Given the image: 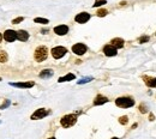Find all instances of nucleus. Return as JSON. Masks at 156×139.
Instances as JSON below:
<instances>
[{"label":"nucleus","mask_w":156,"mask_h":139,"mask_svg":"<svg viewBox=\"0 0 156 139\" xmlns=\"http://www.w3.org/2000/svg\"><path fill=\"white\" fill-rule=\"evenodd\" d=\"M23 21H24V17H18V18H16V19L12 21V24H19Z\"/></svg>","instance_id":"obj_25"},{"label":"nucleus","mask_w":156,"mask_h":139,"mask_svg":"<svg viewBox=\"0 0 156 139\" xmlns=\"http://www.w3.org/2000/svg\"><path fill=\"white\" fill-rule=\"evenodd\" d=\"M48 56V48L46 46H40L35 49V53H34V58L37 63H42L45 61Z\"/></svg>","instance_id":"obj_1"},{"label":"nucleus","mask_w":156,"mask_h":139,"mask_svg":"<svg viewBox=\"0 0 156 139\" xmlns=\"http://www.w3.org/2000/svg\"><path fill=\"white\" fill-rule=\"evenodd\" d=\"M103 53L106 56H115L117 55V48H114L112 45H106L103 47Z\"/></svg>","instance_id":"obj_10"},{"label":"nucleus","mask_w":156,"mask_h":139,"mask_svg":"<svg viewBox=\"0 0 156 139\" xmlns=\"http://www.w3.org/2000/svg\"><path fill=\"white\" fill-rule=\"evenodd\" d=\"M53 74H54V71H53V70L46 68V70H42V71H41L40 77L42 78V79H48V78H50Z\"/></svg>","instance_id":"obj_14"},{"label":"nucleus","mask_w":156,"mask_h":139,"mask_svg":"<svg viewBox=\"0 0 156 139\" xmlns=\"http://www.w3.org/2000/svg\"><path fill=\"white\" fill-rule=\"evenodd\" d=\"M107 13H108V11L106 10V8H100V10L97 11V13H96V14H97L99 17H105Z\"/></svg>","instance_id":"obj_21"},{"label":"nucleus","mask_w":156,"mask_h":139,"mask_svg":"<svg viewBox=\"0 0 156 139\" xmlns=\"http://www.w3.org/2000/svg\"><path fill=\"white\" fill-rule=\"evenodd\" d=\"M139 110H141V113H146V108H145L144 104H141L139 106Z\"/></svg>","instance_id":"obj_27"},{"label":"nucleus","mask_w":156,"mask_h":139,"mask_svg":"<svg viewBox=\"0 0 156 139\" xmlns=\"http://www.w3.org/2000/svg\"><path fill=\"white\" fill-rule=\"evenodd\" d=\"M89 19H90V14H89L88 12H81V13H78V14L76 16V18H75V21H76L77 23H81V24L86 23Z\"/></svg>","instance_id":"obj_9"},{"label":"nucleus","mask_w":156,"mask_h":139,"mask_svg":"<svg viewBox=\"0 0 156 139\" xmlns=\"http://www.w3.org/2000/svg\"><path fill=\"white\" fill-rule=\"evenodd\" d=\"M54 32L59 36H64L68 32V27L67 25H58V27L54 28Z\"/></svg>","instance_id":"obj_11"},{"label":"nucleus","mask_w":156,"mask_h":139,"mask_svg":"<svg viewBox=\"0 0 156 139\" xmlns=\"http://www.w3.org/2000/svg\"><path fill=\"white\" fill-rule=\"evenodd\" d=\"M143 79L145 81V84L148 85L149 88H156V78H150V77L144 76Z\"/></svg>","instance_id":"obj_16"},{"label":"nucleus","mask_w":156,"mask_h":139,"mask_svg":"<svg viewBox=\"0 0 156 139\" xmlns=\"http://www.w3.org/2000/svg\"><path fill=\"white\" fill-rule=\"evenodd\" d=\"M34 22H35V23H40V24H48V23H49L48 19H46V18H40V17H37V18L34 19Z\"/></svg>","instance_id":"obj_20"},{"label":"nucleus","mask_w":156,"mask_h":139,"mask_svg":"<svg viewBox=\"0 0 156 139\" xmlns=\"http://www.w3.org/2000/svg\"><path fill=\"white\" fill-rule=\"evenodd\" d=\"M75 78H76V76H75L73 73H68V74H66V76H64V77H60L59 79H58V82H59V83L70 82V81H73Z\"/></svg>","instance_id":"obj_17"},{"label":"nucleus","mask_w":156,"mask_h":139,"mask_svg":"<svg viewBox=\"0 0 156 139\" xmlns=\"http://www.w3.org/2000/svg\"><path fill=\"white\" fill-rule=\"evenodd\" d=\"M49 113H50V111L47 110V109H45V108H40V109L35 110V113H34V114H31L30 119H31V120H40V119H42V118L47 116Z\"/></svg>","instance_id":"obj_6"},{"label":"nucleus","mask_w":156,"mask_h":139,"mask_svg":"<svg viewBox=\"0 0 156 139\" xmlns=\"http://www.w3.org/2000/svg\"><path fill=\"white\" fill-rule=\"evenodd\" d=\"M149 41V36H142L139 37V42L141 43H145V42H148Z\"/></svg>","instance_id":"obj_26"},{"label":"nucleus","mask_w":156,"mask_h":139,"mask_svg":"<svg viewBox=\"0 0 156 139\" xmlns=\"http://www.w3.org/2000/svg\"><path fill=\"white\" fill-rule=\"evenodd\" d=\"M8 85L13 86V88H19V89H30L35 85V83L34 82H19V83H8Z\"/></svg>","instance_id":"obj_7"},{"label":"nucleus","mask_w":156,"mask_h":139,"mask_svg":"<svg viewBox=\"0 0 156 139\" xmlns=\"http://www.w3.org/2000/svg\"><path fill=\"white\" fill-rule=\"evenodd\" d=\"M108 102V98L102 96V95H97L96 98L94 100V106H101V104H105Z\"/></svg>","instance_id":"obj_15"},{"label":"nucleus","mask_w":156,"mask_h":139,"mask_svg":"<svg viewBox=\"0 0 156 139\" xmlns=\"http://www.w3.org/2000/svg\"><path fill=\"white\" fill-rule=\"evenodd\" d=\"M3 39H4V36H3V34H1V32H0V43H1Z\"/></svg>","instance_id":"obj_29"},{"label":"nucleus","mask_w":156,"mask_h":139,"mask_svg":"<svg viewBox=\"0 0 156 139\" xmlns=\"http://www.w3.org/2000/svg\"><path fill=\"white\" fill-rule=\"evenodd\" d=\"M11 104V101L10 100H5V102L1 104V106H0V109H6L8 106H10Z\"/></svg>","instance_id":"obj_24"},{"label":"nucleus","mask_w":156,"mask_h":139,"mask_svg":"<svg viewBox=\"0 0 156 139\" xmlns=\"http://www.w3.org/2000/svg\"><path fill=\"white\" fill-rule=\"evenodd\" d=\"M48 139H57V138H54V137H50V138H48Z\"/></svg>","instance_id":"obj_30"},{"label":"nucleus","mask_w":156,"mask_h":139,"mask_svg":"<svg viewBox=\"0 0 156 139\" xmlns=\"http://www.w3.org/2000/svg\"><path fill=\"white\" fill-rule=\"evenodd\" d=\"M41 32H42V34H47V32H48V29H42Z\"/></svg>","instance_id":"obj_28"},{"label":"nucleus","mask_w":156,"mask_h":139,"mask_svg":"<svg viewBox=\"0 0 156 139\" xmlns=\"http://www.w3.org/2000/svg\"><path fill=\"white\" fill-rule=\"evenodd\" d=\"M107 1L106 0H96V1H95V4H94V7H100L101 5H105Z\"/></svg>","instance_id":"obj_23"},{"label":"nucleus","mask_w":156,"mask_h":139,"mask_svg":"<svg viewBox=\"0 0 156 139\" xmlns=\"http://www.w3.org/2000/svg\"><path fill=\"white\" fill-rule=\"evenodd\" d=\"M77 122V115L75 114H67L64 115L60 120V124L64 128H68V127H72Z\"/></svg>","instance_id":"obj_2"},{"label":"nucleus","mask_w":156,"mask_h":139,"mask_svg":"<svg viewBox=\"0 0 156 139\" xmlns=\"http://www.w3.org/2000/svg\"><path fill=\"white\" fill-rule=\"evenodd\" d=\"M119 122H120L121 125H126V124L128 122V118H127L126 115L120 116V118H119Z\"/></svg>","instance_id":"obj_22"},{"label":"nucleus","mask_w":156,"mask_h":139,"mask_svg":"<svg viewBox=\"0 0 156 139\" xmlns=\"http://www.w3.org/2000/svg\"><path fill=\"white\" fill-rule=\"evenodd\" d=\"M112 139H119V138H117V137H113V138H112Z\"/></svg>","instance_id":"obj_31"},{"label":"nucleus","mask_w":156,"mask_h":139,"mask_svg":"<svg viewBox=\"0 0 156 139\" xmlns=\"http://www.w3.org/2000/svg\"><path fill=\"white\" fill-rule=\"evenodd\" d=\"M0 82H1V78H0Z\"/></svg>","instance_id":"obj_32"},{"label":"nucleus","mask_w":156,"mask_h":139,"mask_svg":"<svg viewBox=\"0 0 156 139\" xmlns=\"http://www.w3.org/2000/svg\"><path fill=\"white\" fill-rule=\"evenodd\" d=\"M88 50V47H86L84 43H76V45L72 46V52L76 54V55H84Z\"/></svg>","instance_id":"obj_5"},{"label":"nucleus","mask_w":156,"mask_h":139,"mask_svg":"<svg viewBox=\"0 0 156 139\" xmlns=\"http://www.w3.org/2000/svg\"><path fill=\"white\" fill-rule=\"evenodd\" d=\"M0 124H1V120H0Z\"/></svg>","instance_id":"obj_33"},{"label":"nucleus","mask_w":156,"mask_h":139,"mask_svg":"<svg viewBox=\"0 0 156 139\" xmlns=\"http://www.w3.org/2000/svg\"><path fill=\"white\" fill-rule=\"evenodd\" d=\"M17 40H19V41H22V42L28 41V40H29V34H28V31H25V30H18V31H17Z\"/></svg>","instance_id":"obj_12"},{"label":"nucleus","mask_w":156,"mask_h":139,"mask_svg":"<svg viewBox=\"0 0 156 139\" xmlns=\"http://www.w3.org/2000/svg\"><path fill=\"white\" fill-rule=\"evenodd\" d=\"M4 40L7 41V42H13L14 40H17V31H13L11 29H8L4 32Z\"/></svg>","instance_id":"obj_8"},{"label":"nucleus","mask_w":156,"mask_h":139,"mask_svg":"<svg viewBox=\"0 0 156 139\" xmlns=\"http://www.w3.org/2000/svg\"><path fill=\"white\" fill-rule=\"evenodd\" d=\"M66 53H67V49L65 47L58 46V47L52 48V56L54 59H61L63 56H65Z\"/></svg>","instance_id":"obj_4"},{"label":"nucleus","mask_w":156,"mask_h":139,"mask_svg":"<svg viewBox=\"0 0 156 139\" xmlns=\"http://www.w3.org/2000/svg\"><path fill=\"white\" fill-rule=\"evenodd\" d=\"M115 104L119 108H130V107H133L135 106V101L131 97H118L115 100Z\"/></svg>","instance_id":"obj_3"},{"label":"nucleus","mask_w":156,"mask_h":139,"mask_svg":"<svg viewBox=\"0 0 156 139\" xmlns=\"http://www.w3.org/2000/svg\"><path fill=\"white\" fill-rule=\"evenodd\" d=\"M124 40L123 39H119V37H117V39H113L110 41V45L113 46L114 48H117V49H119V48H123L124 47Z\"/></svg>","instance_id":"obj_13"},{"label":"nucleus","mask_w":156,"mask_h":139,"mask_svg":"<svg viewBox=\"0 0 156 139\" xmlns=\"http://www.w3.org/2000/svg\"><path fill=\"white\" fill-rule=\"evenodd\" d=\"M7 59H8V56H7L6 52L5 50H0V63H6Z\"/></svg>","instance_id":"obj_19"},{"label":"nucleus","mask_w":156,"mask_h":139,"mask_svg":"<svg viewBox=\"0 0 156 139\" xmlns=\"http://www.w3.org/2000/svg\"><path fill=\"white\" fill-rule=\"evenodd\" d=\"M92 79H94L92 77H84V78H81V79L77 82V84H79V85H81V84H86V83L91 82Z\"/></svg>","instance_id":"obj_18"}]
</instances>
